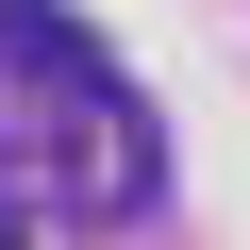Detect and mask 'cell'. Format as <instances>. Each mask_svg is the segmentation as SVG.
<instances>
[{
  "mask_svg": "<svg viewBox=\"0 0 250 250\" xmlns=\"http://www.w3.org/2000/svg\"><path fill=\"white\" fill-rule=\"evenodd\" d=\"M0 167H50V200H150V117L100 67L67 0H0Z\"/></svg>",
  "mask_w": 250,
  "mask_h": 250,
  "instance_id": "cell-1",
  "label": "cell"
},
{
  "mask_svg": "<svg viewBox=\"0 0 250 250\" xmlns=\"http://www.w3.org/2000/svg\"><path fill=\"white\" fill-rule=\"evenodd\" d=\"M0 250H17V200H0Z\"/></svg>",
  "mask_w": 250,
  "mask_h": 250,
  "instance_id": "cell-2",
  "label": "cell"
}]
</instances>
